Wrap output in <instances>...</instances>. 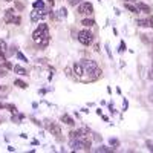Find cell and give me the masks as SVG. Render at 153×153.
<instances>
[{
	"label": "cell",
	"instance_id": "1",
	"mask_svg": "<svg viewBox=\"0 0 153 153\" xmlns=\"http://www.w3.org/2000/svg\"><path fill=\"white\" fill-rule=\"evenodd\" d=\"M32 40L40 44V48H46L49 43V28L46 23H40L38 28L32 32Z\"/></svg>",
	"mask_w": 153,
	"mask_h": 153
},
{
	"label": "cell",
	"instance_id": "2",
	"mask_svg": "<svg viewBox=\"0 0 153 153\" xmlns=\"http://www.w3.org/2000/svg\"><path fill=\"white\" fill-rule=\"evenodd\" d=\"M78 41L84 46H89V44L94 43V34H92L89 29H81L78 32Z\"/></svg>",
	"mask_w": 153,
	"mask_h": 153
},
{
	"label": "cell",
	"instance_id": "3",
	"mask_svg": "<svg viewBox=\"0 0 153 153\" xmlns=\"http://www.w3.org/2000/svg\"><path fill=\"white\" fill-rule=\"evenodd\" d=\"M83 69H84V74H87V75H94V72L98 69V64H97V61L94 60H83V63H81Z\"/></svg>",
	"mask_w": 153,
	"mask_h": 153
},
{
	"label": "cell",
	"instance_id": "4",
	"mask_svg": "<svg viewBox=\"0 0 153 153\" xmlns=\"http://www.w3.org/2000/svg\"><path fill=\"white\" fill-rule=\"evenodd\" d=\"M76 11H78L80 15H90L94 12V6H92V3H89V2H81L78 5V9Z\"/></svg>",
	"mask_w": 153,
	"mask_h": 153
},
{
	"label": "cell",
	"instance_id": "5",
	"mask_svg": "<svg viewBox=\"0 0 153 153\" xmlns=\"http://www.w3.org/2000/svg\"><path fill=\"white\" fill-rule=\"evenodd\" d=\"M46 127H48V130L49 132L55 136V138H61V129H60V126L57 124V122H48V124H46Z\"/></svg>",
	"mask_w": 153,
	"mask_h": 153
},
{
	"label": "cell",
	"instance_id": "6",
	"mask_svg": "<svg viewBox=\"0 0 153 153\" xmlns=\"http://www.w3.org/2000/svg\"><path fill=\"white\" fill-rule=\"evenodd\" d=\"M44 11H40V9H34L32 12H31V20L32 21H38L40 19H43L44 17Z\"/></svg>",
	"mask_w": 153,
	"mask_h": 153
},
{
	"label": "cell",
	"instance_id": "7",
	"mask_svg": "<svg viewBox=\"0 0 153 153\" xmlns=\"http://www.w3.org/2000/svg\"><path fill=\"white\" fill-rule=\"evenodd\" d=\"M136 25L141 26V28H147V26H150V28L153 29V19H152V17H150V19H145V20L139 19V20H136Z\"/></svg>",
	"mask_w": 153,
	"mask_h": 153
},
{
	"label": "cell",
	"instance_id": "8",
	"mask_svg": "<svg viewBox=\"0 0 153 153\" xmlns=\"http://www.w3.org/2000/svg\"><path fill=\"white\" fill-rule=\"evenodd\" d=\"M14 19H15V9H6L5 11V21L14 23Z\"/></svg>",
	"mask_w": 153,
	"mask_h": 153
},
{
	"label": "cell",
	"instance_id": "9",
	"mask_svg": "<svg viewBox=\"0 0 153 153\" xmlns=\"http://www.w3.org/2000/svg\"><path fill=\"white\" fill-rule=\"evenodd\" d=\"M71 147H72V150H81L83 149L80 138H71Z\"/></svg>",
	"mask_w": 153,
	"mask_h": 153
},
{
	"label": "cell",
	"instance_id": "10",
	"mask_svg": "<svg viewBox=\"0 0 153 153\" xmlns=\"http://www.w3.org/2000/svg\"><path fill=\"white\" fill-rule=\"evenodd\" d=\"M74 74L76 75V76H83L84 75V69H83V66H81V63H74Z\"/></svg>",
	"mask_w": 153,
	"mask_h": 153
},
{
	"label": "cell",
	"instance_id": "11",
	"mask_svg": "<svg viewBox=\"0 0 153 153\" xmlns=\"http://www.w3.org/2000/svg\"><path fill=\"white\" fill-rule=\"evenodd\" d=\"M136 8L139 11H142V12H152V8L149 6V5H145V3H142V2H136Z\"/></svg>",
	"mask_w": 153,
	"mask_h": 153
},
{
	"label": "cell",
	"instance_id": "12",
	"mask_svg": "<svg viewBox=\"0 0 153 153\" xmlns=\"http://www.w3.org/2000/svg\"><path fill=\"white\" fill-rule=\"evenodd\" d=\"M61 121H63L64 124H67V126H74V124H75V121H74L71 117H69L67 113H64L63 117H61Z\"/></svg>",
	"mask_w": 153,
	"mask_h": 153
},
{
	"label": "cell",
	"instance_id": "13",
	"mask_svg": "<svg viewBox=\"0 0 153 153\" xmlns=\"http://www.w3.org/2000/svg\"><path fill=\"white\" fill-rule=\"evenodd\" d=\"M14 72L21 75V76H26L28 75V71H26L25 67H21V66H14Z\"/></svg>",
	"mask_w": 153,
	"mask_h": 153
},
{
	"label": "cell",
	"instance_id": "14",
	"mask_svg": "<svg viewBox=\"0 0 153 153\" xmlns=\"http://www.w3.org/2000/svg\"><path fill=\"white\" fill-rule=\"evenodd\" d=\"M81 25L86 26V28H92V26H95V20L94 19H84L81 21Z\"/></svg>",
	"mask_w": 153,
	"mask_h": 153
},
{
	"label": "cell",
	"instance_id": "15",
	"mask_svg": "<svg viewBox=\"0 0 153 153\" xmlns=\"http://www.w3.org/2000/svg\"><path fill=\"white\" fill-rule=\"evenodd\" d=\"M124 6H126V9H129L130 12H133V14H138V12H139V9L136 8V5H132V3H124Z\"/></svg>",
	"mask_w": 153,
	"mask_h": 153
},
{
	"label": "cell",
	"instance_id": "16",
	"mask_svg": "<svg viewBox=\"0 0 153 153\" xmlns=\"http://www.w3.org/2000/svg\"><path fill=\"white\" fill-rule=\"evenodd\" d=\"M34 9H40V11L44 9V2L43 0H37V2H34Z\"/></svg>",
	"mask_w": 153,
	"mask_h": 153
},
{
	"label": "cell",
	"instance_id": "17",
	"mask_svg": "<svg viewBox=\"0 0 153 153\" xmlns=\"http://www.w3.org/2000/svg\"><path fill=\"white\" fill-rule=\"evenodd\" d=\"M15 86H17V87H20V89H26L28 87V84L25 83V81H21V80H15Z\"/></svg>",
	"mask_w": 153,
	"mask_h": 153
},
{
	"label": "cell",
	"instance_id": "18",
	"mask_svg": "<svg viewBox=\"0 0 153 153\" xmlns=\"http://www.w3.org/2000/svg\"><path fill=\"white\" fill-rule=\"evenodd\" d=\"M66 15H67L66 8H60L58 9V19H66Z\"/></svg>",
	"mask_w": 153,
	"mask_h": 153
},
{
	"label": "cell",
	"instance_id": "19",
	"mask_svg": "<svg viewBox=\"0 0 153 153\" xmlns=\"http://www.w3.org/2000/svg\"><path fill=\"white\" fill-rule=\"evenodd\" d=\"M113 150H115V147L112 149V147H106V145H101V147L97 149V152H113Z\"/></svg>",
	"mask_w": 153,
	"mask_h": 153
},
{
	"label": "cell",
	"instance_id": "20",
	"mask_svg": "<svg viewBox=\"0 0 153 153\" xmlns=\"http://www.w3.org/2000/svg\"><path fill=\"white\" fill-rule=\"evenodd\" d=\"M6 49H8L6 43H5L3 40H0V52H6Z\"/></svg>",
	"mask_w": 153,
	"mask_h": 153
},
{
	"label": "cell",
	"instance_id": "21",
	"mask_svg": "<svg viewBox=\"0 0 153 153\" xmlns=\"http://www.w3.org/2000/svg\"><path fill=\"white\" fill-rule=\"evenodd\" d=\"M83 2V0H69V5H72V6H76V5H80Z\"/></svg>",
	"mask_w": 153,
	"mask_h": 153
},
{
	"label": "cell",
	"instance_id": "22",
	"mask_svg": "<svg viewBox=\"0 0 153 153\" xmlns=\"http://www.w3.org/2000/svg\"><path fill=\"white\" fill-rule=\"evenodd\" d=\"M17 58H19V60H21V61H25V63H26V61H28V60H26V57L23 55L21 52H17Z\"/></svg>",
	"mask_w": 153,
	"mask_h": 153
},
{
	"label": "cell",
	"instance_id": "23",
	"mask_svg": "<svg viewBox=\"0 0 153 153\" xmlns=\"http://www.w3.org/2000/svg\"><path fill=\"white\" fill-rule=\"evenodd\" d=\"M110 145H113V147H118V145H119V141H118V139H113V138H112V139H110Z\"/></svg>",
	"mask_w": 153,
	"mask_h": 153
},
{
	"label": "cell",
	"instance_id": "24",
	"mask_svg": "<svg viewBox=\"0 0 153 153\" xmlns=\"http://www.w3.org/2000/svg\"><path fill=\"white\" fill-rule=\"evenodd\" d=\"M3 61H6V58H5V52H0V66L3 64Z\"/></svg>",
	"mask_w": 153,
	"mask_h": 153
},
{
	"label": "cell",
	"instance_id": "25",
	"mask_svg": "<svg viewBox=\"0 0 153 153\" xmlns=\"http://www.w3.org/2000/svg\"><path fill=\"white\" fill-rule=\"evenodd\" d=\"M145 145H147V149H149L150 152H153V142H152V141H147V142H145Z\"/></svg>",
	"mask_w": 153,
	"mask_h": 153
},
{
	"label": "cell",
	"instance_id": "26",
	"mask_svg": "<svg viewBox=\"0 0 153 153\" xmlns=\"http://www.w3.org/2000/svg\"><path fill=\"white\" fill-rule=\"evenodd\" d=\"M126 51V44H124V41H121V44H119V52H124Z\"/></svg>",
	"mask_w": 153,
	"mask_h": 153
},
{
	"label": "cell",
	"instance_id": "27",
	"mask_svg": "<svg viewBox=\"0 0 153 153\" xmlns=\"http://www.w3.org/2000/svg\"><path fill=\"white\" fill-rule=\"evenodd\" d=\"M20 23H21V19H20L19 15H17V17L14 19V25H20Z\"/></svg>",
	"mask_w": 153,
	"mask_h": 153
},
{
	"label": "cell",
	"instance_id": "28",
	"mask_svg": "<svg viewBox=\"0 0 153 153\" xmlns=\"http://www.w3.org/2000/svg\"><path fill=\"white\" fill-rule=\"evenodd\" d=\"M127 107H129V103H127V101H124V104H122V109H124V110H126V109H127Z\"/></svg>",
	"mask_w": 153,
	"mask_h": 153
},
{
	"label": "cell",
	"instance_id": "29",
	"mask_svg": "<svg viewBox=\"0 0 153 153\" xmlns=\"http://www.w3.org/2000/svg\"><path fill=\"white\" fill-rule=\"evenodd\" d=\"M149 78H152V80H153V69H152V71L149 72Z\"/></svg>",
	"mask_w": 153,
	"mask_h": 153
},
{
	"label": "cell",
	"instance_id": "30",
	"mask_svg": "<svg viewBox=\"0 0 153 153\" xmlns=\"http://www.w3.org/2000/svg\"><path fill=\"white\" fill-rule=\"evenodd\" d=\"M48 2H49L51 5H54V0H48Z\"/></svg>",
	"mask_w": 153,
	"mask_h": 153
},
{
	"label": "cell",
	"instance_id": "31",
	"mask_svg": "<svg viewBox=\"0 0 153 153\" xmlns=\"http://www.w3.org/2000/svg\"><path fill=\"white\" fill-rule=\"evenodd\" d=\"M0 75H6V72H2V71H0Z\"/></svg>",
	"mask_w": 153,
	"mask_h": 153
},
{
	"label": "cell",
	"instance_id": "32",
	"mask_svg": "<svg viewBox=\"0 0 153 153\" xmlns=\"http://www.w3.org/2000/svg\"><path fill=\"white\" fill-rule=\"evenodd\" d=\"M3 2H8V3H9V2H12V0H3Z\"/></svg>",
	"mask_w": 153,
	"mask_h": 153
},
{
	"label": "cell",
	"instance_id": "33",
	"mask_svg": "<svg viewBox=\"0 0 153 153\" xmlns=\"http://www.w3.org/2000/svg\"><path fill=\"white\" fill-rule=\"evenodd\" d=\"M152 94H153V89H152Z\"/></svg>",
	"mask_w": 153,
	"mask_h": 153
}]
</instances>
